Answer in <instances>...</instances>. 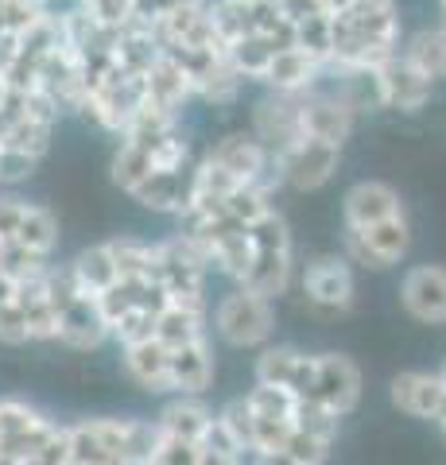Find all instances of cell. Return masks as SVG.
<instances>
[{"label":"cell","instance_id":"34","mask_svg":"<svg viewBox=\"0 0 446 465\" xmlns=\"http://www.w3.org/2000/svg\"><path fill=\"white\" fill-rule=\"evenodd\" d=\"M439 434H442V442H446V427H442V430H439Z\"/></svg>","mask_w":446,"mask_h":465},{"label":"cell","instance_id":"11","mask_svg":"<svg viewBox=\"0 0 446 465\" xmlns=\"http://www.w3.org/2000/svg\"><path fill=\"white\" fill-rule=\"evenodd\" d=\"M249 133L261 140L272 155H280V152L292 148V143H299L307 136L303 133V94H272V90H264V97L253 105Z\"/></svg>","mask_w":446,"mask_h":465},{"label":"cell","instance_id":"3","mask_svg":"<svg viewBox=\"0 0 446 465\" xmlns=\"http://www.w3.org/2000/svg\"><path fill=\"white\" fill-rule=\"evenodd\" d=\"M249 237H253V268L249 275L241 280V287L256 291L276 302L280 295L295 287V244H292V229H287L283 213L280 210H268L261 222L249 225Z\"/></svg>","mask_w":446,"mask_h":465},{"label":"cell","instance_id":"12","mask_svg":"<svg viewBox=\"0 0 446 465\" xmlns=\"http://www.w3.org/2000/svg\"><path fill=\"white\" fill-rule=\"evenodd\" d=\"M388 403L408 419H420V423H431L439 430L446 427V381H442V372H423V369L396 372L392 381H388Z\"/></svg>","mask_w":446,"mask_h":465},{"label":"cell","instance_id":"20","mask_svg":"<svg viewBox=\"0 0 446 465\" xmlns=\"http://www.w3.org/2000/svg\"><path fill=\"white\" fill-rule=\"evenodd\" d=\"M213 372H218V357L210 338L171 349V396H206Z\"/></svg>","mask_w":446,"mask_h":465},{"label":"cell","instance_id":"7","mask_svg":"<svg viewBox=\"0 0 446 465\" xmlns=\"http://www.w3.org/2000/svg\"><path fill=\"white\" fill-rule=\"evenodd\" d=\"M411 252V222L396 213L369 229H342V256L357 272H392Z\"/></svg>","mask_w":446,"mask_h":465},{"label":"cell","instance_id":"9","mask_svg":"<svg viewBox=\"0 0 446 465\" xmlns=\"http://www.w3.org/2000/svg\"><path fill=\"white\" fill-rule=\"evenodd\" d=\"M338 163H342V148H334V143H326V140H314V136H303L287 152L272 155L276 183L287 186V191H299V194L322 191L338 174Z\"/></svg>","mask_w":446,"mask_h":465},{"label":"cell","instance_id":"10","mask_svg":"<svg viewBox=\"0 0 446 465\" xmlns=\"http://www.w3.org/2000/svg\"><path fill=\"white\" fill-rule=\"evenodd\" d=\"M357 116L362 109L350 101V94L342 85H314L311 94H303V133L314 140H326L334 148H345V140L353 136Z\"/></svg>","mask_w":446,"mask_h":465},{"label":"cell","instance_id":"27","mask_svg":"<svg viewBox=\"0 0 446 465\" xmlns=\"http://www.w3.org/2000/svg\"><path fill=\"white\" fill-rule=\"evenodd\" d=\"M70 275H74V283L85 291V295H102V291H109L113 283L121 280L117 275V264H113L109 256V244H90V249H82L74 260H70Z\"/></svg>","mask_w":446,"mask_h":465},{"label":"cell","instance_id":"35","mask_svg":"<svg viewBox=\"0 0 446 465\" xmlns=\"http://www.w3.org/2000/svg\"><path fill=\"white\" fill-rule=\"evenodd\" d=\"M70 5H82V0H70Z\"/></svg>","mask_w":446,"mask_h":465},{"label":"cell","instance_id":"31","mask_svg":"<svg viewBox=\"0 0 446 465\" xmlns=\"http://www.w3.org/2000/svg\"><path fill=\"white\" fill-rule=\"evenodd\" d=\"M322 5L330 8V20H334V16H338V12H345V8H350V5H353V0H322Z\"/></svg>","mask_w":446,"mask_h":465},{"label":"cell","instance_id":"13","mask_svg":"<svg viewBox=\"0 0 446 465\" xmlns=\"http://www.w3.org/2000/svg\"><path fill=\"white\" fill-rule=\"evenodd\" d=\"M206 155L237 186H280L276 171H272V152L249 133V128H241V133H225Z\"/></svg>","mask_w":446,"mask_h":465},{"label":"cell","instance_id":"29","mask_svg":"<svg viewBox=\"0 0 446 465\" xmlns=\"http://www.w3.org/2000/svg\"><path fill=\"white\" fill-rule=\"evenodd\" d=\"M0 341L5 345H32V338H27V318H24V307H20L16 295L0 302Z\"/></svg>","mask_w":446,"mask_h":465},{"label":"cell","instance_id":"28","mask_svg":"<svg viewBox=\"0 0 446 465\" xmlns=\"http://www.w3.org/2000/svg\"><path fill=\"white\" fill-rule=\"evenodd\" d=\"M109 244V256L117 264L121 280H140V275H152V260H155V241H140V237H113Z\"/></svg>","mask_w":446,"mask_h":465},{"label":"cell","instance_id":"18","mask_svg":"<svg viewBox=\"0 0 446 465\" xmlns=\"http://www.w3.org/2000/svg\"><path fill=\"white\" fill-rule=\"evenodd\" d=\"M322 82H326V63L314 58L311 51H303V47L276 51L268 70H264V78H261V85L272 94H307Z\"/></svg>","mask_w":446,"mask_h":465},{"label":"cell","instance_id":"17","mask_svg":"<svg viewBox=\"0 0 446 465\" xmlns=\"http://www.w3.org/2000/svg\"><path fill=\"white\" fill-rule=\"evenodd\" d=\"M396 213H408L404 198H400L396 186H388L381 179H357L342 194V229H369Z\"/></svg>","mask_w":446,"mask_h":465},{"label":"cell","instance_id":"8","mask_svg":"<svg viewBox=\"0 0 446 465\" xmlns=\"http://www.w3.org/2000/svg\"><path fill=\"white\" fill-rule=\"evenodd\" d=\"M295 287L303 291L307 307L322 314H345L357 299V268L342 252H319L295 268Z\"/></svg>","mask_w":446,"mask_h":465},{"label":"cell","instance_id":"15","mask_svg":"<svg viewBox=\"0 0 446 465\" xmlns=\"http://www.w3.org/2000/svg\"><path fill=\"white\" fill-rule=\"evenodd\" d=\"M400 307L423 326H446V268L411 264L400 275Z\"/></svg>","mask_w":446,"mask_h":465},{"label":"cell","instance_id":"1","mask_svg":"<svg viewBox=\"0 0 446 465\" xmlns=\"http://www.w3.org/2000/svg\"><path fill=\"white\" fill-rule=\"evenodd\" d=\"M74 465H148L160 427L144 415H90L66 423Z\"/></svg>","mask_w":446,"mask_h":465},{"label":"cell","instance_id":"22","mask_svg":"<svg viewBox=\"0 0 446 465\" xmlns=\"http://www.w3.org/2000/svg\"><path fill=\"white\" fill-rule=\"evenodd\" d=\"M152 338L160 345H167V349H179V345L210 338V307L206 302H175L171 299L167 307L155 314V333Z\"/></svg>","mask_w":446,"mask_h":465},{"label":"cell","instance_id":"19","mask_svg":"<svg viewBox=\"0 0 446 465\" xmlns=\"http://www.w3.org/2000/svg\"><path fill=\"white\" fill-rule=\"evenodd\" d=\"M121 369L148 396H171V349L155 338L121 345Z\"/></svg>","mask_w":446,"mask_h":465},{"label":"cell","instance_id":"5","mask_svg":"<svg viewBox=\"0 0 446 465\" xmlns=\"http://www.w3.org/2000/svg\"><path fill=\"white\" fill-rule=\"evenodd\" d=\"M152 280L167 291V299L175 302H206V280H210V264L198 241L191 232H171V237L155 241V260H152Z\"/></svg>","mask_w":446,"mask_h":465},{"label":"cell","instance_id":"24","mask_svg":"<svg viewBox=\"0 0 446 465\" xmlns=\"http://www.w3.org/2000/svg\"><path fill=\"white\" fill-rule=\"evenodd\" d=\"M186 194H191V171L186 174H148V179L128 191V198H133L136 206L164 213V217H179L186 206Z\"/></svg>","mask_w":446,"mask_h":465},{"label":"cell","instance_id":"33","mask_svg":"<svg viewBox=\"0 0 446 465\" xmlns=\"http://www.w3.org/2000/svg\"><path fill=\"white\" fill-rule=\"evenodd\" d=\"M439 372H442V381H446V361H442V369H439Z\"/></svg>","mask_w":446,"mask_h":465},{"label":"cell","instance_id":"32","mask_svg":"<svg viewBox=\"0 0 446 465\" xmlns=\"http://www.w3.org/2000/svg\"><path fill=\"white\" fill-rule=\"evenodd\" d=\"M0 465H12V458L5 454V450H0Z\"/></svg>","mask_w":446,"mask_h":465},{"label":"cell","instance_id":"25","mask_svg":"<svg viewBox=\"0 0 446 465\" xmlns=\"http://www.w3.org/2000/svg\"><path fill=\"white\" fill-rule=\"evenodd\" d=\"M400 54L408 58V63L420 70L423 78L431 82H446V27L435 24V27H420V32L404 35L400 43Z\"/></svg>","mask_w":446,"mask_h":465},{"label":"cell","instance_id":"4","mask_svg":"<svg viewBox=\"0 0 446 465\" xmlns=\"http://www.w3.org/2000/svg\"><path fill=\"white\" fill-rule=\"evenodd\" d=\"M51 302L59 311V345L78 349V353H94L109 341V326L102 311H97V299L85 295V291L74 283L66 264L51 268Z\"/></svg>","mask_w":446,"mask_h":465},{"label":"cell","instance_id":"23","mask_svg":"<svg viewBox=\"0 0 446 465\" xmlns=\"http://www.w3.org/2000/svg\"><path fill=\"white\" fill-rule=\"evenodd\" d=\"M210 423H213V407L206 403V396H167L160 415H155L160 434L179 442H194V446L203 442Z\"/></svg>","mask_w":446,"mask_h":465},{"label":"cell","instance_id":"6","mask_svg":"<svg viewBox=\"0 0 446 465\" xmlns=\"http://www.w3.org/2000/svg\"><path fill=\"white\" fill-rule=\"evenodd\" d=\"M299 400L322 407V411L338 419H350L357 411V403H362V369L345 353H311Z\"/></svg>","mask_w":446,"mask_h":465},{"label":"cell","instance_id":"2","mask_svg":"<svg viewBox=\"0 0 446 465\" xmlns=\"http://www.w3.org/2000/svg\"><path fill=\"white\" fill-rule=\"evenodd\" d=\"M210 333L229 349L256 353V349H264L272 338H276V302L233 283L225 295H218V302H213Z\"/></svg>","mask_w":446,"mask_h":465},{"label":"cell","instance_id":"14","mask_svg":"<svg viewBox=\"0 0 446 465\" xmlns=\"http://www.w3.org/2000/svg\"><path fill=\"white\" fill-rule=\"evenodd\" d=\"M144 85V116H160V121H183L186 105L194 101V85L186 78V70L160 51V58L148 66V74L140 78Z\"/></svg>","mask_w":446,"mask_h":465},{"label":"cell","instance_id":"26","mask_svg":"<svg viewBox=\"0 0 446 465\" xmlns=\"http://www.w3.org/2000/svg\"><path fill=\"white\" fill-rule=\"evenodd\" d=\"M8 241H20L24 249L55 260V249H59V222H55V213L47 206L27 202L24 213H20V225H16V232H12Z\"/></svg>","mask_w":446,"mask_h":465},{"label":"cell","instance_id":"21","mask_svg":"<svg viewBox=\"0 0 446 465\" xmlns=\"http://www.w3.org/2000/svg\"><path fill=\"white\" fill-rule=\"evenodd\" d=\"M307 365H311V353H307V349L268 341L264 349H256V361H253V384L292 388L295 396H299V391H303V381H307Z\"/></svg>","mask_w":446,"mask_h":465},{"label":"cell","instance_id":"30","mask_svg":"<svg viewBox=\"0 0 446 465\" xmlns=\"http://www.w3.org/2000/svg\"><path fill=\"white\" fill-rule=\"evenodd\" d=\"M148 465H198V446L160 434V439H155V450H152Z\"/></svg>","mask_w":446,"mask_h":465},{"label":"cell","instance_id":"16","mask_svg":"<svg viewBox=\"0 0 446 465\" xmlns=\"http://www.w3.org/2000/svg\"><path fill=\"white\" fill-rule=\"evenodd\" d=\"M377 78V94H381V109H392V113H420L431 105L435 97V82L423 78L404 54H392L384 66L372 70Z\"/></svg>","mask_w":446,"mask_h":465}]
</instances>
